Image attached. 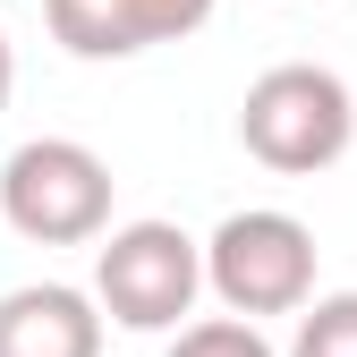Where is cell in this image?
Here are the masks:
<instances>
[{
  "label": "cell",
  "mask_w": 357,
  "mask_h": 357,
  "mask_svg": "<svg viewBox=\"0 0 357 357\" xmlns=\"http://www.w3.org/2000/svg\"><path fill=\"white\" fill-rule=\"evenodd\" d=\"M162 357H281L273 340H264V324H238V315H196L178 324Z\"/></svg>",
  "instance_id": "8"
},
{
  "label": "cell",
  "mask_w": 357,
  "mask_h": 357,
  "mask_svg": "<svg viewBox=\"0 0 357 357\" xmlns=\"http://www.w3.org/2000/svg\"><path fill=\"white\" fill-rule=\"evenodd\" d=\"M9 94H17V52H9V26H0V111H9Z\"/></svg>",
  "instance_id": "9"
},
{
  "label": "cell",
  "mask_w": 357,
  "mask_h": 357,
  "mask_svg": "<svg viewBox=\"0 0 357 357\" xmlns=\"http://www.w3.org/2000/svg\"><path fill=\"white\" fill-rule=\"evenodd\" d=\"M238 145H247L264 170H281V178L332 170V162L357 145V94H349V77L324 68V60H281V68H264V77L247 85V102H238Z\"/></svg>",
  "instance_id": "1"
},
{
  "label": "cell",
  "mask_w": 357,
  "mask_h": 357,
  "mask_svg": "<svg viewBox=\"0 0 357 357\" xmlns=\"http://www.w3.org/2000/svg\"><path fill=\"white\" fill-rule=\"evenodd\" d=\"M281 357H357V289L306 298V306H298V332H289Z\"/></svg>",
  "instance_id": "7"
},
{
  "label": "cell",
  "mask_w": 357,
  "mask_h": 357,
  "mask_svg": "<svg viewBox=\"0 0 357 357\" xmlns=\"http://www.w3.org/2000/svg\"><path fill=\"white\" fill-rule=\"evenodd\" d=\"M94 315L119 332H178L204 298V238L178 221H119L94 238Z\"/></svg>",
  "instance_id": "2"
},
{
  "label": "cell",
  "mask_w": 357,
  "mask_h": 357,
  "mask_svg": "<svg viewBox=\"0 0 357 357\" xmlns=\"http://www.w3.org/2000/svg\"><path fill=\"white\" fill-rule=\"evenodd\" d=\"M221 0H43V26L68 60H137L153 43H188Z\"/></svg>",
  "instance_id": "5"
},
{
  "label": "cell",
  "mask_w": 357,
  "mask_h": 357,
  "mask_svg": "<svg viewBox=\"0 0 357 357\" xmlns=\"http://www.w3.org/2000/svg\"><path fill=\"white\" fill-rule=\"evenodd\" d=\"M204 289L221 298V315L264 324V315H298L315 298V230L281 204H247L204 238Z\"/></svg>",
  "instance_id": "4"
},
{
  "label": "cell",
  "mask_w": 357,
  "mask_h": 357,
  "mask_svg": "<svg viewBox=\"0 0 357 357\" xmlns=\"http://www.w3.org/2000/svg\"><path fill=\"white\" fill-rule=\"evenodd\" d=\"M111 162L77 137H26L0 162V221L34 247H94L111 230Z\"/></svg>",
  "instance_id": "3"
},
{
  "label": "cell",
  "mask_w": 357,
  "mask_h": 357,
  "mask_svg": "<svg viewBox=\"0 0 357 357\" xmlns=\"http://www.w3.org/2000/svg\"><path fill=\"white\" fill-rule=\"evenodd\" d=\"M0 357H102V315L68 281H26L0 298Z\"/></svg>",
  "instance_id": "6"
}]
</instances>
